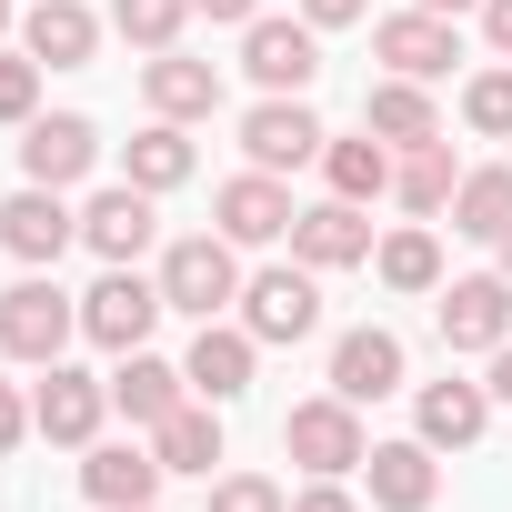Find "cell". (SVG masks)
Here are the masks:
<instances>
[{
	"label": "cell",
	"mask_w": 512,
	"mask_h": 512,
	"mask_svg": "<svg viewBox=\"0 0 512 512\" xmlns=\"http://www.w3.org/2000/svg\"><path fill=\"white\" fill-rule=\"evenodd\" d=\"M161 302L171 312H191V322H221L231 302H241V241H221V231H191V241H171L161 251Z\"/></svg>",
	"instance_id": "1"
},
{
	"label": "cell",
	"mask_w": 512,
	"mask_h": 512,
	"mask_svg": "<svg viewBox=\"0 0 512 512\" xmlns=\"http://www.w3.org/2000/svg\"><path fill=\"white\" fill-rule=\"evenodd\" d=\"M71 332H81V302H71L61 282H41V272H31V282L0 292V352H11V362H31V372H41V362H61V342H71Z\"/></svg>",
	"instance_id": "2"
},
{
	"label": "cell",
	"mask_w": 512,
	"mask_h": 512,
	"mask_svg": "<svg viewBox=\"0 0 512 512\" xmlns=\"http://www.w3.org/2000/svg\"><path fill=\"white\" fill-rule=\"evenodd\" d=\"M161 312H171V302H161V282H141V262H111V272L81 292V332H91L101 352H141Z\"/></svg>",
	"instance_id": "3"
},
{
	"label": "cell",
	"mask_w": 512,
	"mask_h": 512,
	"mask_svg": "<svg viewBox=\"0 0 512 512\" xmlns=\"http://www.w3.org/2000/svg\"><path fill=\"white\" fill-rule=\"evenodd\" d=\"M282 452H292L302 472H362V452H372V432H362V402H342V392H322V402H292V422H282Z\"/></svg>",
	"instance_id": "4"
},
{
	"label": "cell",
	"mask_w": 512,
	"mask_h": 512,
	"mask_svg": "<svg viewBox=\"0 0 512 512\" xmlns=\"http://www.w3.org/2000/svg\"><path fill=\"white\" fill-rule=\"evenodd\" d=\"M432 322H442V352H482L492 362L512 342V282L502 272H462V282H442Z\"/></svg>",
	"instance_id": "5"
},
{
	"label": "cell",
	"mask_w": 512,
	"mask_h": 512,
	"mask_svg": "<svg viewBox=\"0 0 512 512\" xmlns=\"http://www.w3.org/2000/svg\"><path fill=\"white\" fill-rule=\"evenodd\" d=\"M241 332H251V342H312V332H322V282H312L302 262L251 272V282H241Z\"/></svg>",
	"instance_id": "6"
},
{
	"label": "cell",
	"mask_w": 512,
	"mask_h": 512,
	"mask_svg": "<svg viewBox=\"0 0 512 512\" xmlns=\"http://www.w3.org/2000/svg\"><path fill=\"white\" fill-rule=\"evenodd\" d=\"M211 221H221V241H241V251H262V241H292V191H282V171H241V181H221L211 191Z\"/></svg>",
	"instance_id": "7"
},
{
	"label": "cell",
	"mask_w": 512,
	"mask_h": 512,
	"mask_svg": "<svg viewBox=\"0 0 512 512\" xmlns=\"http://www.w3.org/2000/svg\"><path fill=\"white\" fill-rule=\"evenodd\" d=\"M322 121L302 111V91H272L262 111H241V151H251V171H302V161H322Z\"/></svg>",
	"instance_id": "8"
},
{
	"label": "cell",
	"mask_w": 512,
	"mask_h": 512,
	"mask_svg": "<svg viewBox=\"0 0 512 512\" xmlns=\"http://www.w3.org/2000/svg\"><path fill=\"white\" fill-rule=\"evenodd\" d=\"M91 161H101V131H91L81 111H41V121H21V171H31L41 191L91 181Z\"/></svg>",
	"instance_id": "9"
},
{
	"label": "cell",
	"mask_w": 512,
	"mask_h": 512,
	"mask_svg": "<svg viewBox=\"0 0 512 512\" xmlns=\"http://www.w3.org/2000/svg\"><path fill=\"white\" fill-rule=\"evenodd\" d=\"M101 412H111V382H91V372H71V362H41V392H31V432H51V442H101Z\"/></svg>",
	"instance_id": "10"
},
{
	"label": "cell",
	"mask_w": 512,
	"mask_h": 512,
	"mask_svg": "<svg viewBox=\"0 0 512 512\" xmlns=\"http://www.w3.org/2000/svg\"><path fill=\"white\" fill-rule=\"evenodd\" d=\"M71 241H81V211H71L61 191H41V181H31V191L0 201V251H11V262H31V272H41V262H61Z\"/></svg>",
	"instance_id": "11"
},
{
	"label": "cell",
	"mask_w": 512,
	"mask_h": 512,
	"mask_svg": "<svg viewBox=\"0 0 512 512\" xmlns=\"http://www.w3.org/2000/svg\"><path fill=\"white\" fill-rule=\"evenodd\" d=\"M161 191H141V181H111V191H91V211H81V241L101 251V262H141V251L161 241V211H151Z\"/></svg>",
	"instance_id": "12"
},
{
	"label": "cell",
	"mask_w": 512,
	"mask_h": 512,
	"mask_svg": "<svg viewBox=\"0 0 512 512\" xmlns=\"http://www.w3.org/2000/svg\"><path fill=\"white\" fill-rule=\"evenodd\" d=\"M241 71L262 81V91H312L322 31H312V21H251V31H241Z\"/></svg>",
	"instance_id": "13"
},
{
	"label": "cell",
	"mask_w": 512,
	"mask_h": 512,
	"mask_svg": "<svg viewBox=\"0 0 512 512\" xmlns=\"http://www.w3.org/2000/svg\"><path fill=\"white\" fill-rule=\"evenodd\" d=\"M372 51L392 61V81H442V71L462 61V41H452L442 11H392V21H372Z\"/></svg>",
	"instance_id": "14"
},
{
	"label": "cell",
	"mask_w": 512,
	"mask_h": 512,
	"mask_svg": "<svg viewBox=\"0 0 512 512\" xmlns=\"http://www.w3.org/2000/svg\"><path fill=\"white\" fill-rule=\"evenodd\" d=\"M362 492H372L382 512H432V492H442L432 442H422V432H412V442H372V452H362Z\"/></svg>",
	"instance_id": "15"
},
{
	"label": "cell",
	"mask_w": 512,
	"mask_h": 512,
	"mask_svg": "<svg viewBox=\"0 0 512 512\" xmlns=\"http://www.w3.org/2000/svg\"><path fill=\"white\" fill-rule=\"evenodd\" d=\"M292 262H302V272H352V262H372L362 201H312V211L292 221Z\"/></svg>",
	"instance_id": "16"
},
{
	"label": "cell",
	"mask_w": 512,
	"mask_h": 512,
	"mask_svg": "<svg viewBox=\"0 0 512 512\" xmlns=\"http://www.w3.org/2000/svg\"><path fill=\"white\" fill-rule=\"evenodd\" d=\"M332 392H342V402H392V392H402V332H382V322L342 332V342H332Z\"/></svg>",
	"instance_id": "17"
},
{
	"label": "cell",
	"mask_w": 512,
	"mask_h": 512,
	"mask_svg": "<svg viewBox=\"0 0 512 512\" xmlns=\"http://www.w3.org/2000/svg\"><path fill=\"white\" fill-rule=\"evenodd\" d=\"M251 362H262V342H251L241 322H201L181 372H191V392H201V402H241V392H251Z\"/></svg>",
	"instance_id": "18"
},
{
	"label": "cell",
	"mask_w": 512,
	"mask_h": 512,
	"mask_svg": "<svg viewBox=\"0 0 512 512\" xmlns=\"http://www.w3.org/2000/svg\"><path fill=\"white\" fill-rule=\"evenodd\" d=\"M181 402H191V372H181V362H161L151 342L121 352V372H111V412H131V422L151 432V422H171Z\"/></svg>",
	"instance_id": "19"
},
{
	"label": "cell",
	"mask_w": 512,
	"mask_h": 512,
	"mask_svg": "<svg viewBox=\"0 0 512 512\" xmlns=\"http://www.w3.org/2000/svg\"><path fill=\"white\" fill-rule=\"evenodd\" d=\"M171 472H161V452L151 442H91V462H81V492L101 502V512H131V502H151Z\"/></svg>",
	"instance_id": "20"
},
{
	"label": "cell",
	"mask_w": 512,
	"mask_h": 512,
	"mask_svg": "<svg viewBox=\"0 0 512 512\" xmlns=\"http://www.w3.org/2000/svg\"><path fill=\"white\" fill-rule=\"evenodd\" d=\"M21 51H31L41 71H81V61L101 51V21L81 11V0H31V11H21Z\"/></svg>",
	"instance_id": "21"
},
{
	"label": "cell",
	"mask_w": 512,
	"mask_h": 512,
	"mask_svg": "<svg viewBox=\"0 0 512 512\" xmlns=\"http://www.w3.org/2000/svg\"><path fill=\"white\" fill-rule=\"evenodd\" d=\"M141 91H151V111H161V121H211V111H221V71H211V61H191V51H151Z\"/></svg>",
	"instance_id": "22"
},
{
	"label": "cell",
	"mask_w": 512,
	"mask_h": 512,
	"mask_svg": "<svg viewBox=\"0 0 512 512\" xmlns=\"http://www.w3.org/2000/svg\"><path fill=\"white\" fill-rule=\"evenodd\" d=\"M412 422H422V442H432V452H462V442H482V422H492V392H482V382H422Z\"/></svg>",
	"instance_id": "23"
},
{
	"label": "cell",
	"mask_w": 512,
	"mask_h": 512,
	"mask_svg": "<svg viewBox=\"0 0 512 512\" xmlns=\"http://www.w3.org/2000/svg\"><path fill=\"white\" fill-rule=\"evenodd\" d=\"M362 131H382L392 151H412V141H442V111H432L422 81H372L362 91Z\"/></svg>",
	"instance_id": "24"
},
{
	"label": "cell",
	"mask_w": 512,
	"mask_h": 512,
	"mask_svg": "<svg viewBox=\"0 0 512 512\" xmlns=\"http://www.w3.org/2000/svg\"><path fill=\"white\" fill-rule=\"evenodd\" d=\"M452 191H462V161H452V141H412V151L392 161V201H402L412 221L452 211Z\"/></svg>",
	"instance_id": "25"
},
{
	"label": "cell",
	"mask_w": 512,
	"mask_h": 512,
	"mask_svg": "<svg viewBox=\"0 0 512 512\" xmlns=\"http://www.w3.org/2000/svg\"><path fill=\"white\" fill-rule=\"evenodd\" d=\"M151 452H161V472H201L211 482V462H221V402H181L171 422H151Z\"/></svg>",
	"instance_id": "26"
},
{
	"label": "cell",
	"mask_w": 512,
	"mask_h": 512,
	"mask_svg": "<svg viewBox=\"0 0 512 512\" xmlns=\"http://www.w3.org/2000/svg\"><path fill=\"white\" fill-rule=\"evenodd\" d=\"M452 231H462V241H502V231H512V161L462 171V191H452Z\"/></svg>",
	"instance_id": "27"
},
{
	"label": "cell",
	"mask_w": 512,
	"mask_h": 512,
	"mask_svg": "<svg viewBox=\"0 0 512 512\" xmlns=\"http://www.w3.org/2000/svg\"><path fill=\"white\" fill-rule=\"evenodd\" d=\"M322 181H332V201H382V191H392V151H382V131H362V141H322Z\"/></svg>",
	"instance_id": "28"
},
{
	"label": "cell",
	"mask_w": 512,
	"mask_h": 512,
	"mask_svg": "<svg viewBox=\"0 0 512 512\" xmlns=\"http://www.w3.org/2000/svg\"><path fill=\"white\" fill-rule=\"evenodd\" d=\"M121 181H141V191H181V181H191V131H181V121L131 131V171H121Z\"/></svg>",
	"instance_id": "29"
},
{
	"label": "cell",
	"mask_w": 512,
	"mask_h": 512,
	"mask_svg": "<svg viewBox=\"0 0 512 512\" xmlns=\"http://www.w3.org/2000/svg\"><path fill=\"white\" fill-rule=\"evenodd\" d=\"M372 272H382L392 292H442V241L412 221V231H392V241L372 251Z\"/></svg>",
	"instance_id": "30"
},
{
	"label": "cell",
	"mask_w": 512,
	"mask_h": 512,
	"mask_svg": "<svg viewBox=\"0 0 512 512\" xmlns=\"http://www.w3.org/2000/svg\"><path fill=\"white\" fill-rule=\"evenodd\" d=\"M181 21H191V0H111V31L141 51H181Z\"/></svg>",
	"instance_id": "31"
},
{
	"label": "cell",
	"mask_w": 512,
	"mask_h": 512,
	"mask_svg": "<svg viewBox=\"0 0 512 512\" xmlns=\"http://www.w3.org/2000/svg\"><path fill=\"white\" fill-rule=\"evenodd\" d=\"M462 121H472L482 141H512V61H492V71L462 81Z\"/></svg>",
	"instance_id": "32"
},
{
	"label": "cell",
	"mask_w": 512,
	"mask_h": 512,
	"mask_svg": "<svg viewBox=\"0 0 512 512\" xmlns=\"http://www.w3.org/2000/svg\"><path fill=\"white\" fill-rule=\"evenodd\" d=\"M0 121H41V61L0 51Z\"/></svg>",
	"instance_id": "33"
},
{
	"label": "cell",
	"mask_w": 512,
	"mask_h": 512,
	"mask_svg": "<svg viewBox=\"0 0 512 512\" xmlns=\"http://www.w3.org/2000/svg\"><path fill=\"white\" fill-rule=\"evenodd\" d=\"M211 512H292V492L262 482V472H221L211 482Z\"/></svg>",
	"instance_id": "34"
},
{
	"label": "cell",
	"mask_w": 512,
	"mask_h": 512,
	"mask_svg": "<svg viewBox=\"0 0 512 512\" xmlns=\"http://www.w3.org/2000/svg\"><path fill=\"white\" fill-rule=\"evenodd\" d=\"M292 512H362L342 472H312V492H292Z\"/></svg>",
	"instance_id": "35"
},
{
	"label": "cell",
	"mask_w": 512,
	"mask_h": 512,
	"mask_svg": "<svg viewBox=\"0 0 512 512\" xmlns=\"http://www.w3.org/2000/svg\"><path fill=\"white\" fill-rule=\"evenodd\" d=\"M21 432H31V402H21L11 382H0V452H21Z\"/></svg>",
	"instance_id": "36"
},
{
	"label": "cell",
	"mask_w": 512,
	"mask_h": 512,
	"mask_svg": "<svg viewBox=\"0 0 512 512\" xmlns=\"http://www.w3.org/2000/svg\"><path fill=\"white\" fill-rule=\"evenodd\" d=\"M362 11H372V0H302V21H312V31H342V21H362Z\"/></svg>",
	"instance_id": "37"
},
{
	"label": "cell",
	"mask_w": 512,
	"mask_h": 512,
	"mask_svg": "<svg viewBox=\"0 0 512 512\" xmlns=\"http://www.w3.org/2000/svg\"><path fill=\"white\" fill-rule=\"evenodd\" d=\"M482 41H492V51L512 61V0H482Z\"/></svg>",
	"instance_id": "38"
},
{
	"label": "cell",
	"mask_w": 512,
	"mask_h": 512,
	"mask_svg": "<svg viewBox=\"0 0 512 512\" xmlns=\"http://www.w3.org/2000/svg\"><path fill=\"white\" fill-rule=\"evenodd\" d=\"M191 11H201V21H241V31H251V21H262V0H191Z\"/></svg>",
	"instance_id": "39"
},
{
	"label": "cell",
	"mask_w": 512,
	"mask_h": 512,
	"mask_svg": "<svg viewBox=\"0 0 512 512\" xmlns=\"http://www.w3.org/2000/svg\"><path fill=\"white\" fill-rule=\"evenodd\" d=\"M482 392H492V402H512V342L492 352V372H482Z\"/></svg>",
	"instance_id": "40"
},
{
	"label": "cell",
	"mask_w": 512,
	"mask_h": 512,
	"mask_svg": "<svg viewBox=\"0 0 512 512\" xmlns=\"http://www.w3.org/2000/svg\"><path fill=\"white\" fill-rule=\"evenodd\" d=\"M412 11H442V21H452V11H472V0H412Z\"/></svg>",
	"instance_id": "41"
},
{
	"label": "cell",
	"mask_w": 512,
	"mask_h": 512,
	"mask_svg": "<svg viewBox=\"0 0 512 512\" xmlns=\"http://www.w3.org/2000/svg\"><path fill=\"white\" fill-rule=\"evenodd\" d=\"M492 251H502V262H492V272H502V282H512V231H502V241H492Z\"/></svg>",
	"instance_id": "42"
},
{
	"label": "cell",
	"mask_w": 512,
	"mask_h": 512,
	"mask_svg": "<svg viewBox=\"0 0 512 512\" xmlns=\"http://www.w3.org/2000/svg\"><path fill=\"white\" fill-rule=\"evenodd\" d=\"M11 21H21V11H11V0H0V41H11Z\"/></svg>",
	"instance_id": "43"
},
{
	"label": "cell",
	"mask_w": 512,
	"mask_h": 512,
	"mask_svg": "<svg viewBox=\"0 0 512 512\" xmlns=\"http://www.w3.org/2000/svg\"><path fill=\"white\" fill-rule=\"evenodd\" d=\"M131 512H161V502H131Z\"/></svg>",
	"instance_id": "44"
}]
</instances>
